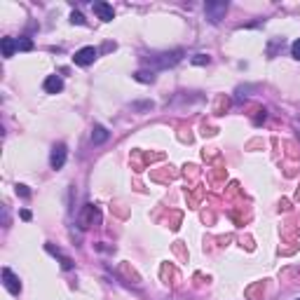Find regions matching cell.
I'll use <instances>...</instances> for the list:
<instances>
[{
	"instance_id": "obj_4",
	"label": "cell",
	"mask_w": 300,
	"mask_h": 300,
	"mask_svg": "<svg viewBox=\"0 0 300 300\" xmlns=\"http://www.w3.org/2000/svg\"><path fill=\"white\" fill-rule=\"evenodd\" d=\"M96 57H99V50H96V47H82V50L75 52L73 61H75V66H89V64H94Z\"/></svg>"
},
{
	"instance_id": "obj_10",
	"label": "cell",
	"mask_w": 300,
	"mask_h": 300,
	"mask_svg": "<svg viewBox=\"0 0 300 300\" xmlns=\"http://www.w3.org/2000/svg\"><path fill=\"white\" fill-rule=\"evenodd\" d=\"M0 47H3V57H5V59L15 57V52L19 50V47H17L15 38H3V40H0Z\"/></svg>"
},
{
	"instance_id": "obj_17",
	"label": "cell",
	"mask_w": 300,
	"mask_h": 300,
	"mask_svg": "<svg viewBox=\"0 0 300 300\" xmlns=\"http://www.w3.org/2000/svg\"><path fill=\"white\" fill-rule=\"evenodd\" d=\"M15 193L19 195V197H24V200H29V197H31V190H29V186H24V183H19V186L15 188Z\"/></svg>"
},
{
	"instance_id": "obj_16",
	"label": "cell",
	"mask_w": 300,
	"mask_h": 300,
	"mask_svg": "<svg viewBox=\"0 0 300 300\" xmlns=\"http://www.w3.org/2000/svg\"><path fill=\"white\" fill-rule=\"evenodd\" d=\"M190 61H193L195 66H207L209 61H211V59H209V54H195V57L190 59Z\"/></svg>"
},
{
	"instance_id": "obj_7",
	"label": "cell",
	"mask_w": 300,
	"mask_h": 300,
	"mask_svg": "<svg viewBox=\"0 0 300 300\" xmlns=\"http://www.w3.org/2000/svg\"><path fill=\"white\" fill-rule=\"evenodd\" d=\"M92 8H94V15L99 17L101 22H113V17H115L113 5H108V3H94Z\"/></svg>"
},
{
	"instance_id": "obj_8",
	"label": "cell",
	"mask_w": 300,
	"mask_h": 300,
	"mask_svg": "<svg viewBox=\"0 0 300 300\" xmlns=\"http://www.w3.org/2000/svg\"><path fill=\"white\" fill-rule=\"evenodd\" d=\"M43 89L47 94H59V92H64V80L59 78V75H47L43 82Z\"/></svg>"
},
{
	"instance_id": "obj_5",
	"label": "cell",
	"mask_w": 300,
	"mask_h": 300,
	"mask_svg": "<svg viewBox=\"0 0 300 300\" xmlns=\"http://www.w3.org/2000/svg\"><path fill=\"white\" fill-rule=\"evenodd\" d=\"M3 284H5V288H8L12 295H19V293H22V284H19V277H17V274L10 270V267H3Z\"/></svg>"
},
{
	"instance_id": "obj_19",
	"label": "cell",
	"mask_w": 300,
	"mask_h": 300,
	"mask_svg": "<svg viewBox=\"0 0 300 300\" xmlns=\"http://www.w3.org/2000/svg\"><path fill=\"white\" fill-rule=\"evenodd\" d=\"M71 22L73 24H78V26H85V17H82V15H80V12H73V15H71Z\"/></svg>"
},
{
	"instance_id": "obj_2",
	"label": "cell",
	"mask_w": 300,
	"mask_h": 300,
	"mask_svg": "<svg viewBox=\"0 0 300 300\" xmlns=\"http://www.w3.org/2000/svg\"><path fill=\"white\" fill-rule=\"evenodd\" d=\"M228 3L225 0H209L207 5H204V15H207V19L211 24H218L225 17V12H228Z\"/></svg>"
},
{
	"instance_id": "obj_18",
	"label": "cell",
	"mask_w": 300,
	"mask_h": 300,
	"mask_svg": "<svg viewBox=\"0 0 300 300\" xmlns=\"http://www.w3.org/2000/svg\"><path fill=\"white\" fill-rule=\"evenodd\" d=\"M291 57H293V59H298V61H300V38L291 45Z\"/></svg>"
},
{
	"instance_id": "obj_21",
	"label": "cell",
	"mask_w": 300,
	"mask_h": 300,
	"mask_svg": "<svg viewBox=\"0 0 300 300\" xmlns=\"http://www.w3.org/2000/svg\"><path fill=\"white\" fill-rule=\"evenodd\" d=\"M298 300H300V298H298Z\"/></svg>"
},
{
	"instance_id": "obj_6",
	"label": "cell",
	"mask_w": 300,
	"mask_h": 300,
	"mask_svg": "<svg viewBox=\"0 0 300 300\" xmlns=\"http://www.w3.org/2000/svg\"><path fill=\"white\" fill-rule=\"evenodd\" d=\"M94 221H96V223L101 221L99 209H96V207H92V204H87V207H85V214L80 216V228H82V230H87V228H89V225H92Z\"/></svg>"
},
{
	"instance_id": "obj_20",
	"label": "cell",
	"mask_w": 300,
	"mask_h": 300,
	"mask_svg": "<svg viewBox=\"0 0 300 300\" xmlns=\"http://www.w3.org/2000/svg\"><path fill=\"white\" fill-rule=\"evenodd\" d=\"M22 218L24 221H31V211H22Z\"/></svg>"
},
{
	"instance_id": "obj_14",
	"label": "cell",
	"mask_w": 300,
	"mask_h": 300,
	"mask_svg": "<svg viewBox=\"0 0 300 300\" xmlns=\"http://www.w3.org/2000/svg\"><path fill=\"white\" fill-rule=\"evenodd\" d=\"M17 47L22 52H31L33 50V40H31V38H19V40H17Z\"/></svg>"
},
{
	"instance_id": "obj_15",
	"label": "cell",
	"mask_w": 300,
	"mask_h": 300,
	"mask_svg": "<svg viewBox=\"0 0 300 300\" xmlns=\"http://www.w3.org/2000/svg\"><path fill=\"white\" fill-rule=\"evenodd\" d=\"M279 47H284V38H274V40H272V45L267 47V54H270V57H274Z\"/></svg>"
},
{
	"instance_id": "obj_3",
	"label": "cell",
	"mask_w": 300,
	"mask_h": 300,
	"mask_svg": "<svg viewBox=\"0 0 300 300\" xmlns=\"http://www.w3.org/2000/svg\"><path fill=\"white\" fill-rule=\"evenodd\" d=\"M66 158H68V148H66V143H57V145L52 148L50 167L52 169H61V167L66 165Z\"/></svg>"
},
{
	"instance_id": "obj_12",
	"label": "cell",
	"mask_w": 300,
	"mask_h": 300,
	"mask_svg": "<svg viewBox=\"0 0 300 300\" xmlns=\"http://www.w3.org/2000/svg\"><path fill=\"white\" fill-rule=\"evenodd\" d=\"M134 80H138V82H145V85H150V82H155V75H153V71H136L134 73Z\"/></svg>"
},
{
	"instance_id": "obj_13",
	"label": "cell",
	"mask_w": 300,
	"mask_h": 300,
	"mask_svg": "<svg viewBox=\"0 0 300 300\" xmlns=\"http://www.w3.org/2000/svg\"><path fill=\"white\" fill-rule=\"evenodd\" d=\"M155 108V103L153 101H141V103H131V110H136V113H148V110H153Z\"/></svg>"
},
{
	"instance_id": "obj_11",
	"label": "cell",
	"mask_w": 300,
	"mask_h": 300,
	"mask_svg": "<svg viewBox=\"0 0 300 300\" xmlns=\"http://www.w3.org/2000/svg\"><path fill=\"white\" fill-rule=\"evenodd\" d=\"M47 251H50L52 256L61 258V267H64V270H73V260H71V258H68V256H64V253H61V251H59V249H54L52 244H47Z\"/></svg>"
},
{
	"instance_id": "obj_1",
	"label": "cell",
	"mask_w": 300,
	"mask_h": 300,
	"mask_svg": "<svg viewBox=\"0 0 300 300\" xmlns=\"http://www.w3.org/2000/svg\"><path fill=\"white\" fill-rule=\"evenodd\" d=\"M183 59V50H172V52H160V54H153L150 59H145V64L153 66V68H169V66H176Z\"/></svg>"
},
{
	"instance_id": "obj_9",
	"label": "cell",
	"mask_w": 300,
	"mask_h": 300,
	"mask_svg": "<svg viewBox=\"0 0 300 300\" xmlns=\"http://www.w3.org/2000/svg\"><path fill=\"white\" fill-rule=\"evenodd\" d=\"M110 138V131H108L103 124H94L92 129V143L94 145H101V143H106Z\"/></svg>"
}]
</instances>
